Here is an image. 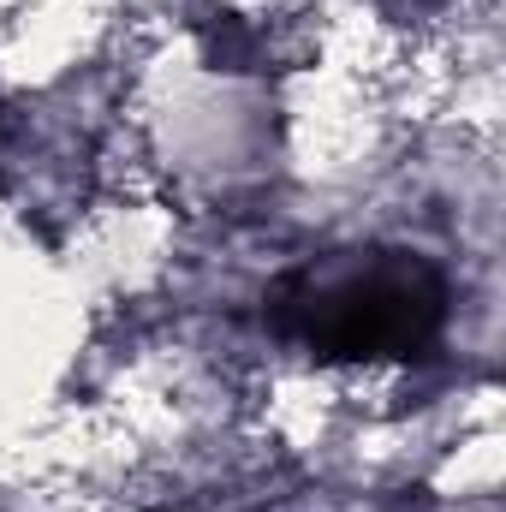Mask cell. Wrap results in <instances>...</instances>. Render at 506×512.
<instances>
[{"mask_svg":"<svg viewBox=\"0 0 506 512\" xmlns=\"http://www.w3.org/2000/svg\"><path fill=\"white\" fill-rule=\"evenodd\" d=\"M274 328L316 358H417L447 328V280L411 251H376L322 274L310 268L280 286Z\"/></svg>","mask_w":506,"mask_h":512,"instance_id":"obj_1","label":"cell"}]
</instances>
